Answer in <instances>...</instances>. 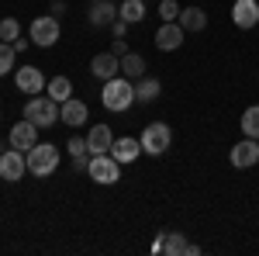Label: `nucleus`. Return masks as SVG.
I'll list each match as a JSON object with an SVG mask.
<instances>
[{"mask_svg":"<svg viewBox=\"0 0 259 256\" xmlns=\"http://www.w3.org/2000/svg\"><path fill=\"white\" fill-rule=\"evenodd\" d=\"M100 104L107 107V111H128L132 104H135V83L128 77H111V80H104V90H100Z\"/></svg>","mask_w":259,"mask_h":256,"instance_id":"nucleus-1","label":"nucleus"},{"mask_svg":"<svg viewBox=\"0 0 259 256\" xmlns=\"http://www.w3.org/2000/svg\"><path fill=\"white\" fill-rule=\"evenodd\" d=\"M24 159H28V173L31 177H52L56 170H59V149L52 145V142H38V145H31L28 153H24Z\"/></svg>","mask_w":259,"mask_h":256,"instance_id":"nucleus-2","label":"nucleus"},{"mask_svg":"<svg viewBox=\"0 0 259 256\" xmlns=\"http://www.w3.org/2000/svg\"><path fill=\"white\" fill-rule=\"evenodd\" d=\"M24 118L35 121L38 128H52L59 121V100H52L49 94H35V97L24 104Z\"/></svg>","mask_w":259,"mask_h":256,"instance_id":"nucleus-3","label":"nucleus"},{"mask_svg":"<svg viewBox=\"0 0 259 256\" xmlns=\"http://www.w3.org/2000/svg\"><path fill=\"white\" fill-rule=\"evenodd\" d=\"M139 142H142V153L162 156V153L169 149V142H173V128H169L166 121H152V125H145V132L139 135Z\"/></svg>","mask_w":259,"mask_h":256,"instance_id":"nucleus-4","label":"nucleus"},{"mask_svg":"<svg viewBox=\"0 0 259 256\" xmlns=\"http://www.w3.org/2000/svg\"><path fill=\"white\" fill-rule=\"evenodd\" d=\"M87 177L100 184V187H111V184H118L121 180V163L111 153H100V156H90V170H87Z\"/></svg>","mask_w":259,"mask_h":256,"instance_id":"nucleus-5","label":"nucleus"},{"mask_svg":"<svg viewBox=\"0 0 259 256\" xmlns=\"http://www.w3.org/2000/svg\"><path fill=\"white\" fill-rule=\"evenodd\" d=\"M56 42H59V18H56V14H45V18L31 21V45L52 49Z\"/></svg>","mask_w":259,"mask_h":256,"instance_id":"nucleus-6","label":"nucleus"},{"mask_svg":"<svg viewBox=\"0 0 259 256\" xmlns=\"http://www.w3.org/2000/svg\"><path fill=\"white\" fill-rule=\"evenodd\" d=\"M14 87H18L21 94H45V87H49V80L41 73L38 66H21L18 73H14Z\"/></svg>","mask_w":259,"mask_h":256,"instance_id":"nucleus-7","label":"nucleus"},{"mask_svg":"<svg viewBox=\"0 0 259 256\" xmlns=\"http://www.w3.org/2000/svg\"><path fill=\"white\" fill-rule=\"evenodd\" d=\"M24 173H28L24 153H21V149H4V153H0V177L7 180V184H14V180H21Z\"/></svg>","mask_w":259,"mask_h":256,"instance_id":"nucleus-8","label":"nucleus"},{"mask_svg":"<svg viewBox=\"0 0 259 256\" xmlns=\"http://www.w3.org/2000/svg\"><path fill=\"white\" fill-rule=\"evenodd\" d=\"M232 166L235 170H249V166H256L259 163V138H242L232 145Z\"/></svg>","mask_w":259,"mask_h":256,"instance_id":"nucleus-9","label":"nucleus"},{"mask_svg":"<svg viewBox=\"0 0 259 256\" xmlns=\"http://www.w3.org/2000/svg\"><path fill=\"white\" fill-rule=\"evenodd\" d=\"M31 145H38V125L35 121H18L14 128H11V149H21V153H28Z\"/></svg>","mask_w":259,"mask_h":256,"instance_id":"nucleus-10","label":"nucleus"},{"mask_svg":"<svg viewBox=\"0 0 259 256\" xmlns=\"http://www.w3.org/2000/svg\"><path fill=\"white\" fill-rule=\"evenodd\" d=\"M232 21H235V28H242V31L256 28L259 24V4L256 0H235L232 4Z\"/></svg>","mask_w":259,"mask_h":256,"instance_id":"nucleus-11","label":"nucleus"},{"mask_svg":"<svg viewBox=\"0 0 259 256\" xmlns=\"http://www.w3.org/2000/svg\"><path fill=\"white\" fill-rule=\"evenodd\" d=\"M183 28H180V21H162L159 31H156V45H159L162 52H173V49H180L183 45Z\"/></svg>","mask_w":259,"mask_h":256,"instance_id":"nucleus-12","label":"nucleus"},{"mask_svg":"<svg viewBox=\"0 0 259 256\" xmlns=\"http://www.w3.org/2000/svg\"><path fill=\"white\" fill-rule=\"evenodd\" d=\"M90 73L97 80H111L121 73V56H114V52H97L94 59H90Z\"/></svg>","mask_w":259,"mask_h":256,"instance_id":"nucleus-13","label":"nucleus"},{"mask_svg":"<svg viewBox=\"0 0 259 256\" xmlns=\"http://www.w3.org/2000/svg\"><path fill=\"white\" fill-rule=\"evenodd\" d=\"M87 104L83 100H76V97H69V100H62L59 104V121H66L69 128H80V125H87Z\"/></svg>","mask_w":259,"mask_h":256,"instance_id":"nucleus-14","label":"nucleus"},{"mask_svg":"<svg viewBox=\"0 0 259 256\" xmlns=\"http://www.w3.org/2000/svg\"><path fill=\"white\" fill-rule=\"evenodd\" d=\"M118 21V4H111V0H94L90 4V24L94 28H111Z\"/></svg>","mask_w":259,"mask_h":256,"instance_id":"nucleus-15","label":"nucleus"},{"mask_svg":"<svg viewBox=\"0 0 259 256\" xmlns=\"http://www.w3.org/2000/svg\"><path fill=\"white\" fill-rule=\"evenodd\" d=\"M111 145H114V132H111L107 125H94L90 135H87V149H90V156L111 153Z\"/></svg>","mask_w":259,"mask_h":256,"instance_id":"nucleus-16","label":"nucleus"},{"mask_svg":"<svg viewBox=\"0 0 259 256\" xmlns=\"http://www.w3.org/2000/svg\"><path fill=\"white\" fill-rule=\"evenodd\" d=\"M187 239H183V232H159V239L152 242V253H173V256H180V253H187Z\"/></svg>","mask_w":259,"mask_h":256,"instance_id":"nucleus-17","label":"nucleus"},{"mask_svg":"<svg viewBox=\"0 0 259 256\" xmlns=\"http://www.w3.org/2000/svg\"><path fill=\"white\" fill-rule=\"evenodd\" d=\"M111 156L118 159L121 166H124V163H135V159L142 156V142H139V138H114Z\"/></svg>","mask_w":259,"mask_h":256,"instance_id":"nucleus-18","label":"nucleus"},{"mask_svg":"<svg viewBox=\"0 0 259 256\" xmlns=\"http://www.w3.org/2000/svg\"><path fill=\"white\" fill-rule=\"evenodd\" d=\"M177 21H180L183 31H204V28H207V14H204V7H183Z\"/></svg>","mask_w":259,"mask_h":256,"instance_id":"nucleus-19","label":"nucleus"},{"mask_svg":"<svg viewBox=\"0 0 259 256\" xmlns=\"http://www.w3.org/2000/svg\"><path fill=\"white\" fill-rule=\"evenodd\" d=\"M159 94H162V83L156 77H139V83H135V100L139 104H152Z\"/></svg>","mask_w":259,"mask_h":256,"instance_id":"nucleus-20","label":"nucleus"},{"mask_svg":"<svg viewBox=\"0 0 259 256\" xmlns=\"http://www.w3.org/2000/svg\"><path fill=\"white\" fill-rule=\"evenodd\" d=\"M121 77H128V80L145 77V59H142L139 52H124L121 56Z\"/></svg>","mask_w":259,"mask_h":256,"instance_id":"nucleus-21","label":"nucleus"},{"mask_svg":"<svg viewBox=\"0 0 259 256\" xmlns=\"http://www.w3.org/2000/svg\"><path fill=\"white\" fill-rule=\"evenodd\" d=\"M45 94L62 104V100L73 97V83H69V77H52V80H49V87H45Z\"/></svg>","mask_w":259,"mask_h":256,"instance_id":"nucleus-22","label":"nucleus"},{"mask_svg":"<svg viewBox=\"0 0 259 256\" xmlns=\"http://www.w3.org/2000/svg\"><path fill=\"white\" fill-rule=\"evenodd\" d=\"M118 18L128 21V24H139V21L145 18V0H124L118 7Z\"/></svg>","mask_w":259,"mask_h":256,"instance_id":"nucleus-23","label":"nucleus"},{"mask_svg":"<svg viewBox=\"0 0 259 256\" xmlns=\"http://www.w3.org/2000/svg\"><path fill=\"white\" fill-rule=\"evenodd\" d=\"M242 135L245 138H259V104H252V107H245V115H242Z\"/></svg>","mask_w":259,"mask_h":256,"instance_id":"nucleus-24","label":"nucleus"},{"mask_svg":"<svg viewBox=\"0 0 259 256\" xmlns=\"http://www.w3.org/2000/svg\"><path fill=\"white\" fill-rule=\"evenodd\" d=\"M14 56H18V49H14L11 42H0V77H7V73H11Z\"/></svg>","mask_w":259,"mask_h":256,"instance_id":"nucleus-25","label":"nucleus"},{"mask_svg":"<svg viewBox=\"0 0 259 256\" xmlns=\"http://www.w3.org/2000/svg\"><path fill=\"white\" fill-rule=\"evenodd\" d=\"M18 35H21V24L14 18H4V21H0V39H4V42H14Z\"/></svg>","mask_w":259,"mask_h":256,"instance_id":"nucleus-26","label":"nucleus"},{"mask_svg":"<svg viewBox=\"0 0 259 256\" xmlns=\"http://www.w3.org/2000/svg\"><path fill=\"white\" fill-rule=\"evenodd\" d=\"M180 11H183V7H180L177 0H162V4H159V18L162 21H177Z\"/></svg>","mask_w":259,"mask_h":256,"instance_id":"nucleus-27","label":"nucleus"},{"mask_svg":"<svg viewBox=\"0 0 259 256\" xmlns=\"http://www.w3.org/2000/svg\"><path fill=\"white\" fill-rule=\"evenodd\" d=\"M66 149H69V156H90L87 138H69V142H66Z\"/></svg>","mask_w":259,"mask_h":256,"instance_id":"nucleus-28","label":"nucleus"},{"mask_svg":"<svg viewBox=\"0 0 259 256\" xmlns=\"http://www.w3.org/2000/svg\"><path fill=\"white\" fill-rule=\"evenodd\" d=\"M73 170L87 173V170H90V156H73Z\"/></svg>","mask_w":259,"mask_h":256,"instance_id":"nucleus-29","label":"nucleus"},{"mask_svg":"<svg viewBox=\"0 0 259 256\" xmlns=\"http://www.w3.org/2000/svg\"><path fill=\"white\" fill-rule=\"evenodd\" d=\"M111 52H114V56H124V52H128V42H124V39H114V42H111Z\"/></svg>","mask_w":259,"mask_h":256,"instance_id":"nucleus-30","label":"nucleus"},{"mask_svg":"<svg viewBox=\"0 0 259 256\" xmlns=\"http://www.w3.org/2000/svg\"><path fill=\"white\" fill-rule=\"evenodd\" d=\"M111 28H114V39H124V31H128V21H114V24H111Z\"/></svg>","mask_w":259,"mask_h":256,"instance_id":"nucleus-31","label":"nucleus"},{"mask_svg":"<svg viewBox=\"0 0 259 256\" xmlns=\"http://www.w3.org/2000/svg\"><path fill=\"white\" fill-rule=\"evenodd\" d=\"M52 14H56V18L66 14V4H62V0H52Z\"/></svg>","mask_w":259,"mask_h":256,"instance_id":"nucleus-32","label":"nucleus"},{"mask_svg":"<svg viewBox=\"0 0 259 256\" xmlns=\"http://www.w3.org/2000/svg\"><path fill=\"white\" fill-rule=\"evenodd\" d=\"M11 45H14V49H18V52H24V49H28V45H31V42H24V39H14V42H11Z\"/></svg>","mask_w":259,"mask_h":256,"instance_id":"nucleus-33","label":"nucleus"},{"mask_svg":"<svg viewBox=\"0 0 259 256\" xmlns=\"http://www.w3.org/2000/svg\"><path fill=\"white\" fill-rule=\"evenodd\" d=\"M90 4H94V0H90Z\"/></svg>","mask_w":259,"mask_h":256,"instance_id":"nucleus-34","label":"nucleus"}]
</instances>
